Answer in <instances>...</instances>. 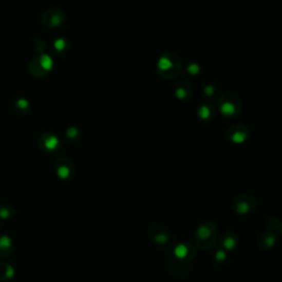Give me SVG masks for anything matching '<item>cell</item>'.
<instances>
[{"instance_id":"obj_1","label":"cell","mask_w":282,"mask_h":282,"mask_svg":"<svg viewBox=\"0 0 282 282\" xmlns=\"http://www.w3.org/2000/svg\"><path fill=\"white\" fill-rule=\"evenodd\" d=\"M158 73L164 80H174L182 72V61L178 54L173 52H166L159 58L158 63Z\"/></svg>"},{"instance_id":"obj_2","label":"cell","mask_w":282,"mask_h":282,"mask_svg":"<svg viewBox=\"0 0 282 282\" xmlns=\"http://www.w3.org/2000/svg\"><path fill=\"white\" fill-rule=\"evenodd\" d=\"M217 106L219 112L227 118H234L238 116L241 110V102L239 96L231 90H227L219 96Z\"/></svg>"},{"instance_id":"obj_3","label":"cell","mask_w":282,"mask_h":282,"mask_svg":"<svg viewBox=\"0 0 282 282\" xmlns=\"http://www.w3.org/2000/svg\"><path fill=\"white\" fill-rule=\"evenodd\" d=\"M218 237L217 227L212 222L202 223L195 232V243L202 249H210L215 245Z\"/></svg>"},{"instance_id":"obj_4","label":"cell","mask_w":282,"mask_h":282,"mask_svg":"<svg viewBox=\"0 0 282 282\" xmlns=\"http://www.w3.org/2000/svg\"><path fill=\"white\" fill-rule=\"evenodd\" d=\"M53 67V60L52 58L47 54V53H42V54L33 58L29 62L28 70L30 74L35 76V78H44L47 76Z\"/></svg>"},{"instance_id":"obj_5","label":"cell","mask_w":282,"mask_h":282,"mask_svg":"<svg viewBox=\"0 0 282 282\" xmlns=\"http://www.w3.org/2000/svg\"><path fill=\"white\" fill-rule=\"evenodd\" d=\"M232 206L237 214H250L257 209V200L251 194H236L232 200Z\"/></svg>"},{"instance_id":"obj_6","label":"cell","mask_w":282,"mask_h":282,"mask_svg":"<svg viewBox=\"0 0 282 282\" xmlns=\"http://www.w3.org/2000/svg\"><path fill=\"white\" fill-rule=\"evenodd\" d=\"M249 128L243 124H237L227 128L224 133V139L234 144L243 143L249 137Z\"/></svg>"},{"instance_id":"obj_7","label":"cell","mask_w":282,"mask_h":282,"mask_svg":"<svg viewBox=\"0 0 282 282\" xmlns=\"http://www.w3.org/2000/svg\"><path fill=\"white\" fill-rule=\"evenodd\" d=\"M37 146L43 151L47 152V154H57L60 151L61 147H62V143L61 140L54 133L47 131L43 133L39 139H37Z\"/></svg>"},{"instance_id":"obj_8","label":"cell","mask_w":282,"mask_h":282,"mask_svg":"<svg viewBox=\"0 0 282 282\" xmlns=\"http://www.w3.org/2000/svg\"><path fill=\"white\" fill-rule=\"evenodd\" d=\"M55 173L61 180H71L74 178L76 167L73 159L70 157H61L59 158L55 164Z\"/></svg>"},{"instance_id":"obj_9","label":"cell","mask_w":282,"mask_h":282,"mask_svg":"<svg viewBox=\"0 0 282 282\" xmlns=\"http://www.w3.org/2000/svg\"><path fill=\"white\" fill-rule=\"evenodd\" d=\"M66 21V14L63 10L51 8L45 10L42 14V22L44 26L48 28H58L60 26L64 25Z\"/></svg>"},{"instance_id":"obj_10","label":"cell","mask_w":282,"mask_h":282,"mask_svg":"<svg viewBox=\"0 0 282 282\" xmlns=\"http://www.w3.org/2000/svg\"><path fill=\"white\" fill-rule=\"evenodd\" d=\"M149 237L158 245H165L170 240V233L161 225H155L149 230Z\"/></svg>"},{"instance_id":"obj_11","label":"cell","mask_w":282,"mask_h":282,"mask_svg":"<svg viewBox=\"0 0 282 282\" xmlns=\"http://www.w3.org/2000/svg\"><path fill=\"white\" fill-rule=\"evenodd\" d=\"M194 248L189 242H180L174 247V256L180 261H190L194 257Z\"/></svg>"},{"instance_id":"obj_12","label":"cell","mask_w":282,"mask_h":282,"mask_svg":"<svg viewBox=\"0 0 282 282\" xmlns=\"http://www.w3.org/2000/svg\"><path fill=\"white\" fill-rule=\"evenodd\" d=\"M174 95L178 100L185 101L189 100L192 95V86L187 81L185 80H180L175 84L174 88Z\"/></svg>"},{"instance_id":"obj_13","label":"cell","mask_w":282,"mask_h":282,"mask_svg":"<svg viewBox=\"0 0 282 282\" xmlns=\"http://www.w3.org/2000/svg\"><path fill=\"white\" fill-rule=\"evenodd\" d=\"M13 253V241L8 235H0V258L7 259Z\"/></svg>"},{"instance_id":"obj_14","label":"cell","mask_w":282,"mask_h":282,"mask_svg":"<svg viewBox=\"0 0 282 282\" xmlns=\"http://www.w3.org/2000/svg\"><path fill=\"white\" fill-rule=\"evenodd\" d=\"M222 249L225 251H232L238 246V236L233 232H227L222 237Z\"/></svg>"},{"instance_id":"obj_15","label":"cell","mask_w":282,"mask_h":282,"mask_svg":"<svg viewBox=\"0 0 282 282\" xmlns=\"http://www.w3.org/2000/svg\"><path fill=\"white\" fill-rule=\"evenodd\" d=\"M197 116L201 120L209 121L215 117V108L211 104H201L197 108Z\"/></svg>"},{"instance_id":"obj_16","label":"cell","mask_w":282,"mask_h":282,"mask_svg":"<svg viewBox=\"0 0 282 282\" xmlns=\"http://www.w3.org/2000/svg\"><path fill=\"white\" fill-rule=\"evenodd\" d=\"M277 241V236L274 233L267 232L260 235V237L258 239V246L262 249H269L274 246V243Z\"/></svg>"},{"instance_id":"obj_17","label":"cell","mask_w":282,"mask_h":282,"mask_svg":"<svg viewBox=\"0 0 282 282\" xmlns=\"http://www.w3.org/2000/svg\"><path fill=\"white\" fill-rule=\"evenodd\" d=\"M52 49L55 52V54L62 55L67 53L71 49V43L65 37H59L52 43Z\"/></svg>"},{"instance_id":"obj_18","label":"cell","mask_w":282,"mask_h":282,"mask_svg":"<svg viewBox=\"0 0 282 282\" xmlns=\"http://www.w3.org/2000/svg\"><path fill=\"white\" fill-rule=\"evenodd\" d=\"M14 277V269L8 262L0 260V281H8Z\"/></svg>"},{"instance_id":"obj_19","label":"cell","mask_w":282,"mask_h":282,"mask_svg":"<svg viewBox=\"0 0 282 282\" xmlns=\"http://www.w3.org/2000/svg\"><path fill=\"white\" fill-rule=\"evenodd\" d=\"M13 108L16 110V112L19 114V115H28L30 110H31V106H30V103L27 98L21 97L14 102Z\"/></svg>"},{"instance_id":"obj_20","label":"cell","mask_w":282,"mask_h":282,"mask_svg":"<svg viewBox=\"0 0 282 282\" xmlns=\"http://www.w3.org/2000/svg\"><path fill=\"white\" fill-rule=\"evenodd\" d=\"M14 206L12 204L6 202L0 204V218L2 219H10L14 215Z\"/></svg>"},{"instance_id":"obj_21","label":"cell","mask_w":282,"mask_h":282,"mask_svg":"<svg viewBox=\"0 0 282 282\" xmlns=\"http://www.w3.org/2000/svg\"><path fill=\"white\" fill-rule=\"evenodd\" d=\"M65 138L68 142H78L81 139V130L76 127H70L65 133Z\"/></svg>"},{"instance_id":"obj_22","label":"cell","mask_w":282,"mask_h":282,"mask_svg":"<svg viewBox=\"0 0 282 282\" xmlns=\"http://www.w3.org/2000/svg\"><path fill=\"white\" fill-rule=\"evenodd\" d=\"M186 72L190 74V75H197L200 72H201V67L200 65L195 63V62H191V63H189L186 65Z\"/></svg>"},{"instance_id":"obj_23","label":"cell","mask_w":282,"mask_h":282,"mask_svg":"<svg viewBox=\"0 0 282 282\" xmlns=\"http://www.w3.org/2000/svg\"><path fill=\"white\" fill-rule=\"evenodd\" d=\"M226 259H227V254H226V251L223 250V249H218L216 250V253L214 255V260L218 264H223L226 261Z\"/></svg>"},{"instance_id":"obj_24","label":"cell","mask_w":282,"mask_h":282,"mask_svg":"<svg viewBox=\"0 0 282 282\" xmlns=\"http://www.w3.org/2000/svg\"><path fill=\"white\" fill-rule=\"evenodd\" d=\"M203 93L205 94V96H208V97L214 96L216 93V88L212 85H206L203 88Z\"/></svg>"}]
</instances>
